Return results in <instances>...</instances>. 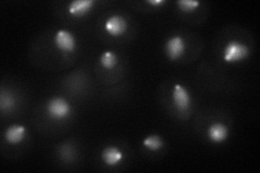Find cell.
I'll return each mask as SVG.
<instances>
[{"label":"cell","mask_w":260,"mask_h":173,"mask_svg":"<svg viewBox=\"0 0 260 173\" xmlns=\"http://www.w3.org/2000/svg\"><path fill=\"white\" fill-rule=\"evenodd\" d=\"M249 55V49L246 45L238 40H231L223 49L222 59L225 63H240L246 60Z\"/></svg>","instance_id":"6da1fadb"},{"label":"cell","mask_w":260,"mask_h":173,"mask_svg":"<svg viewBox=\"0 0 260 173\" xmlns=\"http://www.w3.org/2000/svg\"><path fill=\"white\" fill-rule=\"evenodd\" d=\"M48 116L54 120L67 119L72 113L71 104L63 97H53L47 103Z\"/></svg>","instance_id":"7a4b0ae2"},{"label":"cell","mask_w":260,"mask_h":173,"mask_svg":"<svg viewBox=\"0 0 260 173\" xmlns=\"http://www.w3.org/2000/svg\"><path fill=\"white\" fill-rule=\"evenodd\" d=\"M191 94L184 86L176 84L173 89V103L176 110L184 113L190 109L191 106Z\"/></svg>","instance_id":"3957f363"},{"label":"cell","mask_w":260,"mask_h":173,"mask_svg":"<svg viewBox=\"0 0 260 173\" xmlns=\"http://www.w3.org/2000/svg\"><path fill=\"white\" fill-rule=\"evenodd\" d=\"M128 28V23L121 15L114 14L109 16L104 22V29L113 37L123 36Z\"/></svg>","instance_id":"277c9868"},{"label":"cell","mask_w":260,"mask_h":173,"mask_svg":"<svg viewBox=\"0 0 260 173\" xmlns=\"http://www.w3.org/2000/svg\"><path fill=\"white\" fill-rule=\"evenodd\" d=\"M54 45L61 52L72 53L76 49V39L70 30L60 29L54 36Z\"/></svg>","instance_id":"5b68a950"},{"label":"cell","mask_w":260,"mask_h":173,"mask_svg":"<svg viewBox=\"0 0 260 173\" xmlns=\"http://www.w3.org/2000/svg\"><path fill=\"white\" fill-rule=\"evenodd\" d=\"M185 51V41L181 36L170 37L165 44V52L170 60L176 61L183 55Z\"/></svg>","instance_id":"8992f818"},{"label":"cell","mask_w":260,"mask_h":173,"mask_svg":"<svg viewBox=\"0 0 260 173\" xmlns=\"http://www.w3.org/2000/svg\"><path fill=\"white\" fill-rule=\"evenodd\" d=\"M207 137L210 142L220 144L229 137V128L221 122H215L207 130Z\"/></svg>","instance_id":"52a82bcc"},{"label":"cell","mask_w":260,"mask_h":173,"mask_svg":"<svg viewBox=\"0 0 260 173\" xmlns=\"http://www.w3.org/2000/svg\"><path fill=\"white\" fill-rule=\"evenodd\" d=\"M93 6L92 0H75L68 6V11L74 18H83L92 10Z\"/></svg>","instance_id":"ba28073f"},{"label":"cell","mask_w":260,"mask_h":173,"mask_svg":"<svg viewBox=\"0 0 260 173\" xmlns=\"http://www.w3.org/2000/svg\"><path fill=\"white\" fill-rule=\"evenodd\" d=\"M102 161L109 167H115L124 159V153L116 146L105 147L101 153Z\"/></svg>","instance_id":"9c48e42d"},{"label":"cell","mask_w":260,"mask_h":173,"mask_svg":"<svg viewBox=\"0 0 260 173\" xmlns=\"http://www.w3.org/2000/svg\"><path fill=\"white\" fill-rule=\"evenodd\" d=\"M25 135L26 128L21 125H12L8 128L5 132L6 141L12 145H16L23 142L24 139H25Z\"/></svg>","instance_id":"30bf717a"},{"label":"cell","mask_w":260,"mask_h":173,"mask_svg":"<svg viewBox=\"0 0 260 173\" xmlns=\"http://www.w3.org/2000/svg\"><path fill=\"white\" fill-rule=\"evenodd\" d=\"M143 145L144 147L148 148L149 151L157 152L161 150V147L164 146V141H162V139L159 135L151 134L143 140Z\"/></svg>","instance_id":"8fae6325"},{"label":"cell","mask_w":260,"mask_h":173,"mask_svg":"<svg viewBox=\"0 0 260 173\" xmlns=\"http://www.w3.org/2000/svg\"><path fill=\"white\" fill-rule=\"evenodd\" d=\"M118 60L117 55L113 51H104L100 57L101 66L105 70H112L116 66Z\"/></svg>","instance_id":"7c38bea8"},{"label":"cell","mask_w":260,"mask_h":173,"mask_svg":"<svg viewBox=\"0 0 260 173\" xmlns=\"http://www.w3.org/2000/svg\"><path fill=\"white\" fill-rule=\"evenodd\" d=\"M15 106L14 97L10 92L3 91L0 95V107L3 112H10Z\"/></svg>","instance_id":"4fadbf2b"},{"label":"cell","mask_w":260,"mask_h":173,"mask_svg":"<svg viewBox=\"0 0 260 173\" xmlns=\"http://www.w3.org/2000/svg\"><path fill=\"white\" fill-rule=\"evenodd\" d=\"M177 5L181 11L190 13L197 10L201 4L199 2H195V0H179Z\"/></svg>","instance_id":"5bb4252c"},{"label":"cell","mask_w":260,"mask_h":173,"mask_svg":"<svg viewBox=\"0 0 260 173\" xmlns=\"http://www.w3.org/2000/svg\"><path fill=\"white\" fill-rule=\"evenodd\" d=\"M148 4H149V5H152V6H154V7H158V6L164 5L165 2H164V0H149Z\"/></svg>","instance_id":"9a60e30c"}]
</instances>
